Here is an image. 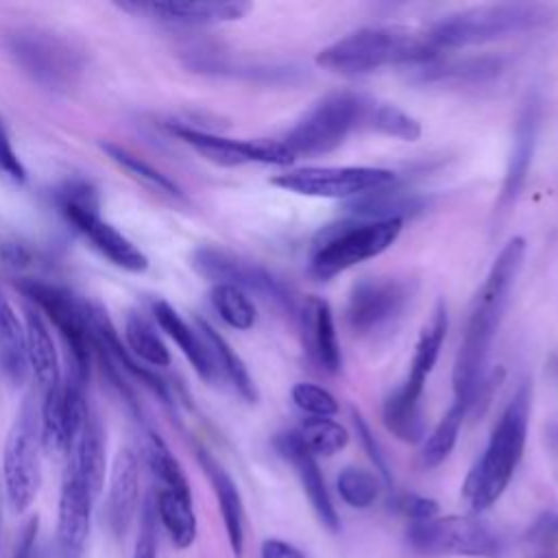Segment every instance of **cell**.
<instances>
[{"mask_svg": "<svg viewBox=\"0 0 558 558\" xmlns=\"http://www.w3.org/2000/svg\"><path fill=\"white\" fill-rule=\"evenodd\" d=\"M523 257L525 240L521 235L510 238L497 253L488 275L471 301L469 318L453 364V395L456 401L464 403L466 408L473 405L477 392L484 386L493 340L508 307L510 292L521 272Z\"/></svg>", "mask_w": 558, "mask_h": 558, "instance_id": "1", "label": "cell"}, {"mask_svg": "<svg viewBox=\"0 0 558 558\" xmlns=\"http://www.w3.org/2000/svg\"><path fill=\"white\" fill-rule=\"evenodd\" d=\"M440 52L432 46L425 31L403 26H368L353 31L329 44L316 54V63L325 70L357 76L386 65H427Z\"/></svg>", "mask_w": 558, "mask_h": 558, "instance_id": "2", "label": "cell"}, {"mask_svg": "<svg viewBox=\"0 0 558 558\" xmlns=\"http://www.w3.org/2000/svg\"><path fill=\"white\" fill-rule=\"evenodd\" d=\"M530 408L532 390L530 384L523 381L497 418L482 458L466 475L464 495L473 510L482 512L490 508L508 488L525 449Z\"/></svg>", "mask_w": 558, "mask_h": 558, "instance_id": "3", "label": "cell"}, {"mask_svg": "<svg viewBox=\"0 0 558 558\" xmlns=\"http://www.w3.org/2000/svg\"><path fill=\"white\" fill-rule=\"evenodd\" d=\"M551 22V9L536 2H501L458 11L434 22L425 35L442 50L466 48L536 31Z\"/></svg>", "mask_w": 558, "mask_h": 558, "instance_id": "4", "label": "cell"}, {"mask_svg": "<svg viewBox=\"0 0 558 558\" xmlns=\"http://www.w3.org/2000/svg\"><path fill=\"white\" fill-rule=\"evenodd\" d=\"M401 229V220L364 222L351 218L327 225L312 242L310 272L316 279L327 281L360 262L381 255L397 242Z\"/></svg>", "mask_w": 558, "mask_h": 558, "instance_id": "5", "label": "cell"}, {"mask_svg": "<svg viewBox=\"0 0 558 558\" xmlns=\"http://www.w3.org/2000/svg\"><path fill=\"white\" fill-rule=\"evenodd\" d=\"M371 102L355 92H333L316 102L283 137L294 157H318L336 150L347 135L366 122Z\"/></svg>", "mask_w": 558, "mask_h": 558, "instance_id": "6", "label": "cell"}, {"mask_svg": "<svg viewBox=\"0 0 558 558\" xmlns=\"http://www.w3.org/2000/svg\"><path fill=\"white\" fill-rule=\"evenodd\" d=\"M7 48L33 81L54 92L70 89L83 72L81 50L52 31L17 28L7 35Z\"/></svg>", "mask_w": 558, "mask_h": 558, "instance_id": "7", "label": "cell"}, {"mask_svg": "<svg viewBox=\"0 0 558 558\" xmlns=\"http://www.w3.org/2000/svg\"><path fill=\"white\" fill-rule=\"evenodd\" d=\"M190 264L201 277L209 279L214 283L235 286V288L244 290L246 294L253 292L259 299H264L266 303H272L277 310L286 312L288 316H296V312H299L292 290L268 268H264L251 259L233 255L225 248L201 246L192 253Z\"/></svg>", "mask_w": 558, "mask_h": 558, "instance_id": "8", "label": "cell"}, {"mask_svg": "<svg viewBox=\"0 0 558 558\" xmlns=\"http://www.w3.org/2000/svg\"><path fill=\"white\" fill-rule=\"evenodd\" d=\"M39 427L35 410L24 405L4 442L2 482L13 512H24L37 497L41 484Z\"/></svg>", "mask_w": 558, "mask_h": 558, "instance_id": "9", "label": "cell"}, {"mask_svg": "<svg viewBox=\"0 0 558 558\" xmlns=\"http://www.w3.org/2000/svg\"><path fill=\"white\" fill-rule=\"evenodd\" d=\"M395 183V172L371 166H310L277 174L272 185L316 198H355Z\"/></svg>", "mask_w": 558, "mask_h": 558, "instance_id": "10", "label": "cell"}, {"mask_svg": "<svg viewBox=\"0 0 558 558\" xmlns=\"http://www.w3.org/2000/svg\"><path fill=\"white\" fill-rule=\"evenodd\" d=\"M57 205L63 218L109 262L129 272H144L148 268V257L122 231L100 218L96 194L87 190H68L57 196Z\"/></svg>", "mask_w": 558, "mask_h": 558, "instance_id": "11", "label": "cell"}, {"mask_svg": "<svg viewBox=\"0 0 558 558\" xmlns=\"http://www.w3.org/2000/svg\"><path fill=\"white\" fill-rule=\"evenodd\" d=\"M405 541L421 556H495V534L473 517H436L410 523Z\"/></svg>", "mask_w": 558, "mask_h": 558, "instance_id": "12", "label": "cell"}, {"mask_svg": "<svg viewBox=\"0 0 558 558\" xmlns=\"http://www.w3.org/2000/svg\"><path fill=\"white\" fill-rule=\"evenodd\" d=\"M20 290L37 303L39 310L48 314V318L54 323V327L61 331L65 342L72 349L74 364H76V379H85L89 371V357L94 349V336L89 327V314H87V303L76 301L68 290L26 279L20 283Z\"/></svg>", "mask_w": 558, "mask_h": 558, "instance_id": "13", "label": "cell"}, {"mask_svg": "<svg viewBox=\"0 0 558 558\" xmlns=\"http://www.w3.org/2000/svg\"><path fill=\"white\" fill-rule=\"evenodd\" d=\"M410 294V286L395 277L357 281L344 307L349 329L355 336H375L388 329L403 314Z\"/></svg>", "mask_w": 558, "mask_h": 558, "instance_id": "14", "label": "cell"}, {"mask_svg": "<svg viewBox=\"0 0 558 558\" xmlns=\"http://www.w3.org/2000/svg\"><path fill=\"white\" fill-rule=\"evenodd\" d=\"M170 131L194 150H198L205 159L220 166H242V163H268V166H288L296 157L283 144V140H233L216 133H207L201 129H192L185 124H172Z\"/></svg>", "mask_w": 558, "mask_h": 558, "instance_id": "15", "label": "cell"}, {"mask_svg": "<svg viewBox=\"0 0 558 558\" xmlns=\"http://www.w3.org/2000/svg\"><path fill=\"white\" fill-rule=\"evenodd\" d=\"M96 499L89 486L65 466L57 517L59 558H83Z\"/></svg>", "mask_w": 558, "mask_h": 558, "instance_id": "16", "label": "cell"}, {"mask_svg": "<svg viewBox=\"0 0 558 558\" xmlns=\"http://www.w3.org/2000/svg\"><path fill=\"white\" fill-rule=\"evenodd\" d=\"M275 449L281 453V458H286L299 482H301V488L303 493L307 495V501L312 506V510L316 512L318 521L329 530V532H338L340 530V519H338V512L333 508V501L329 497V490H327V484H325V477L318 469V462H316V456H312L307 451V447L303 445L301 436L296 429H290V432H281L275 436Z\"/></svg>", "mask_w": 558, "mask_h": 558, "instance_id": "17", "label": "cell"}, {"mask_svg": "<svg viewBox=\"0 0 558 558\" xmlns=\"http://www.w3.org/2000/svg\"><path fill=\"white\" fill-rule=\"evenodd\" d=\"M299 323L303 331V344L310 360L325 373L336 375L342 368L340 342L333 325V314L323 296H305L299 310Z\"/></svg>", "mask_w": 558, "mask_h": 558, "instance_id": "18", "label": "cell"}, {"mask_svg": "<svg viewBox=\"0 0 558 558\" xmlns=\"http://www.w3.org/2000/svg\"><path fill=\"white\" fill-rule=\"evenodd\" d=\"M538 129H541V102L536 96H530L517 118L514 142H512V150H510V159L506 166V177L499 194L501 209H508L525 185V179L534 159Z\"/></svg>", "mask_w": 558, "mask_h": 558, "instance_id": "19", "label": "cell"}, {"mask_svg": "<svg viewBox=\"0 0 558 558\" xmlns=\"http://www.w3.org/2000/svg\"><path fill=\"white\" fill-rule=\"evenodd\" d=\"M140 506V464L137 456L131 449H120L116 453L111 473H109V490H107V525L113 536H124L137 514Z\"/></svg>", "mask_w": 558, "mask_h": 558, "instance_id": "20", "label": "cell"}, {"mask_svg": "<svg viewBox=\"0 0 558 558\" xmlns=\"http://www.w3.org/2000/svg\"><path fill=\"white\" fill-rule=\"evenodd\" d=\"M129 11L150 13L159 20L174 24H222L235 22L251 11L248 2L242 0H168V2H148V4H122Z\"/></svg>", "mask_w": 558, "mask_h": 558, "instance_id": "21", "label": "cell"}, {"mask_svg": "<svg viewBox=\"0 0 558 558\" xmlns=\"http://www.w3.org/2000/svg\"><path fill=\"white\" fill-rule=\"evenodd\" d=\"M392 185L373 190L347 201V211L355 220H364V222H388V220L403 222L405 216H416L425 207V198L418 192H408Z\"/></svg>", "mask_w": 558, "mask_h": 558, "instance_id": "22", "label": "cell"}, {"mask_svg": "<svg viewBox=\"0 0 558 558\" xmlns=\"http://www.w3.org/2000/svg\"><path fill=\"white\" fill-rule=\"evenodd\" d=\"M423 390L401 381L392 388L381 405V421L386 429L401 442L416 445L425 436V418L421 410Z\"/></svg>", "mask_w": 558, "mask_h": 558, "instance_id": "23", "label": "cell"}, {"mask_svg": "<svg viewBox=\"0 0 558 558\" xmlns=\"http://www.w3.org/2000/svg\"><path fill=\"white\" fill-rule=\"evenodd\" d=\"M153 316L157 320V325L174 340V344L183 351V355L187 357V362L192 364V368L196 371V375L205 381H214L218 377L214 362L209 357V351L201 338V333L190 327L181 314L168 303V301H153Z\"/></svg>", "mask_w": 558, "mask_h": 558, "instance_id": "24", "label": "cell"}, {"mask_svg": "<svg viewBox=\"0 0 558 558\" xmlns=\"http://www.w3.org/2000/svg\"><path fill=\"white\" fill-rule=\"evenodd\" d=\"M198 462L205 469V473L214 486L229 545H231L233 554L240 558L242 549H244V508H242L238 486L233 484L231 475L207 451H203V449L198 451Z\"/></svg>", "mask_w": 558, "mask_h": 558, "instance_id": "25", "label": "cell"}, {"mask_svg": "<svg viewBox=\"0 0 558 558\" xmlns=\"http://www.w3.org/2000/svg\"><path fill=\"white\" fill-rule=\"evenodd\" d=\"M196 331L201 333L209 357L214 362V368L218 375L227 377V381L235 388V392L246 401V403H255L259 399L257 386L246 368V364L242 362V357L233 351V347L203 318H196Z\"/></svg>", "mask_w": 558, "mask_h": 558, "instance_id": "26", "label": "cell"}, {"mask_svg": "<svg viewBox=\"0 0 558 558\" xmlns=\"http://www.w3.org/2000/svg\"><path fill=\"white\" fill-rule=\"evenodd\" d=\"M105 432L98 418L89 416L70 449L68 469L74 471L98 497L105 482Z\"/></svg>", "mask_w": 558, "mask_h": 558, "instance_id": "27", "label": "cell"}, {"mask_svg": "<svg viewBox=\"0 0 558 558\" xmlns=\"http://www.w3.org/2000/svg\"><path fill=\"white\" fill-rule=\"evenodd\" d=\"M24 331H26V357L28 366L33 368V375L37 384L48 392L54 388L59 379V355L50 336V329L41 314L35 310H26L24 316Z\"/></svg>", "mask_w": 558, "mask_h": 558, "instance_id": "28", "label": "cell"}, {"mask_svg": "<svg viewBox=\"0 0 558 558\" xmlns=\"http://www.w3.org/2000/svg\"><path fill=\"white\" fill-rule=\"evenodd\" d=\"M447 327H449L447 305H445V301H438L429 320L423 325L421 336L416 340L414 355L410 360V371L403 379L408 386L425 390V379L429 377V373L436 366V360L440 355V347H442L445 336H447Z\"/></svg>", "mask_w": 558, "mask_h": 558, "instance_id": "29", "label": "cell"}, {"mask_svg": "<svg viewBox=\"0 0 558 558\" xmlns=\"http://www.w3.org/2000/svg\"><path fill=\"white\" fill-rule=\"evenodd\" d=\"M153 506L172 545L179 549H187L196 541V514L192 506V493L159 488Z\"/></svg>", "mask_w": 558, "mask_h": 558, "instance_id": "30", "label": "cell"}, {"mask_svg": "<svg viewBox=\"0 0 558 558\" xmlns=\"http://www.w3.org/2000/svg\"><path fill=\"white\" fill-rule=\"evenodd\" d=\"M0 366L11 384H22L28 373L26 331L2 290H0Z\"/></svg>", "mask_w": 558, "mask_h": 558, "instance_id": "31", "label": "cell"}, {"mask_svg": "<svg viewBox=\"0 0 558 558\" xmlns=\"http://www.w3.org/2000/svg\"><path fill=\"white\" fill-rule=\"evenodd\" d=\"M466 412H469V408L464 403L453 401V405L442 414V418L438 421L434 432L423 442V449H421L423 466L434 469L449 458V453L456 447V440H458V434H460Z\"/></svg>", "mask_w": 558, "mask_h": 558, "instance_id": "32", "label": "cell"}, {"mask_svg": "<svg viewBox=\"0 0 558 558\" xmlns=\"http://www.w3.org/2000/svg\"><path fill=\"white\" fill-rule=\"evenodd\" d=\"M209 301L216 314L233 329L246 331L255 325V305L248 294L229 283H214L209 290Z\"/></svg>", "mask_w": 558, "mask_h": 558, "instance_id": "33", "label": "cell"}, {"mask_svg": "<svg viewBox=\"0 0 558 558\" xmlns=\"http://www.w3.org/2000/svg\"><path fill=\"white\" fill-rule=\"evenodd\" d=\"M146 464L155 480L159 482V488H170V490H181V493H192L187 477L179 464V460L172 456L163 438L155 432L146 434V447H144Z\"/></svg>", "mask_w": 558, "mask_h": 558, "instance_id": "34", "label": "cell"}, {"mask_svg": "<svg viewBox=\"0 0 558 558\" xmlns=\"http://www.w3.org/2000/svg\"><path fill=\"white\" fill-rule=\"evenodd\" d=\"M425 81H484L501 70V61L493 57L440 61V57L427 65H421Z\"/></svg>", "mask_w": 558, "mask_h": 558, "instance_id": "35", "label": "cell"}, {"mask_svg": "<svg viewBox=\"0 0 558 558\" xmlns=\"http://www.w3.org/2000/svg\"><path fill=\"white\" fill-rule=\"evenodd\" d=\"M124 338L133 355L144 360L150 366H168L170 351L155 331V327L140 314H131L124 325Z\"/></svg>", "mask_w": 558, "mask_h": 558, "instance_id": "36", "label": "cell"}, {"mask_svg": "<svg viewBox=\"0 0 558 558\" xmlns=\"http://www.w3.org/2000/svg\"><path fill=\"white\" fill-rule=\"evenodd\" d=\"M296 432L312 456H333L349 442V432L333 418L310 416Z\"/></svg>", "mask_w": 558, "mask_h": 558, "instance_id": "37", "label": "cell"}, {"mask_svg": "<svg viewBox=\"0 0 558 558\" xmlns=\"http://www.w3.org/2000/svg\"><path fill=\"white\" fill-rule=\"evenodd\" d=\"M102 150L120 166L124 168L133 179H137L140 183H144L146 187L150 190H157V192H163V194H170V196H181V190L179 185L168 177L163 174L161 170L153 168L150 163H146L142 157L133 155L131 150L118 146V144H102Z\"/></svg>", "mask_w": 558, "mask_h": 558, "instance_id": "38", "label": "cell"}, {"mask_svg": "<svg viewBox=\"0 0 558 558\" xmlns=\"http://www.w3.org/2000/svg\"><path fill=\"white\" fill-rule=\"evenodd\" d=\"M366 122H371V126L375 131L397 137V140H403V142H416L423 133L421 122L416 118H412L397 105H388V102L371 105Z\"/></svg>", "mask_w": 558, "mask_h": 558, "instance_id": "39", "label": "cell"}, {"mask_svg": "<svg viewBox=\"0 0 558 558\" xmlns=\"http://www.w3.org/2000/svg\"><path fill=\"white\" fill-rule=\"evenodd\" d=\"M336 488L342 497L344 504H349L351 508H368L379 493V482L377 477L360 466H344L338 473L336 480Z\"/></svg>", "mask_w": 558, "mask_h": 558, "instance_id": "40", "label": "cell"}, {"mask_svg": "<svg viewBox=\"0 0 558 558\" xmlns=\"http://www.w3.org/2000/svg\"><path fill=\"white\" fill-rule=\"evenodd\" d=\"M292 401L299 410L307 412L310 416L331 418L338 412L336 397L323 386L307 384V381H299L292 386Z\"/></svg>", "mask_w": 558, "mask_h": 558, "instance_id": "41", "label": "cell"}, {"mask_svg": "<svg viewBox=\"0 0 558 558\" xmlns=\"http://www.w3.org/2000/svg\"><path fill=\"white\" fill-rule=\"evenodd\" d=\"M133 558H157V514L150 499L142 506L140 534L135 541Z\"/></svg>", "mask_w": 558, "mask_h": 558, "instance_id": "42", "label": "cell"}, {"mask_svg": "<svg viewBox=\"0 0 558 558\" xmlns=\"http://www.w3.org/2000/svg\"><path fill=\"white\" fill-rule=\"evenodd\" d=\"M0 179L9 183H24L26 181V168L20 161L17 153L11 146L9 131L4 126V120L0 116Z\"/></svg>", "mask_w": 558, "mask_h": 558, "instance_id": "43", "label": "cell"}, {"mask_svg": "<svg viewBox=\"0 0 558 558\" xmlns=\"http://www.w3.org/2000/svg\"><path fill=\"white\" fill-rule=\"evenodd\" d=\"M397 512L412 519V523L416 521H429V519H436L438 517V504L429 497H423V495H401L395 504Z\"/></svg>", "mask_w": 558, "mask_h": 558, "instance_id": "44", "label": "cell"}, {"mask_svg": "<svg viewBox=\"0 0 558 558\" xmlns=\"http://www.w3.org/2000/svg\"><path fill=\"white\" fill-rule=\"evenodd\" d=\"M353 423H355V429H357L360 442H362V447L366 449L368 458L375 462V466H377V471L381 473L384 482H386V484H390V469H388L386 456L381 453V447H379V442L375 440V436H373V432H371L368 423H366V421L362 418V414H357V412H353Z\"/></svg>", "mask_w": 558, "mask_h": 558, "instance_id": "45", "label": "cell"}, {"mask_svg": "<svg viewBox=\"0 0 558 558\" xmlns=\"http://www.w3.org/2000/svg\"><path fill=\"white\" fill-rule=\"evenodd\" d=\"M527 541L541 549H551L558 543V512H543L530 527Z\"/></svg>", "mask_w": 558, "mask_h": 558, "instance_id": "46", "label": "cell"}, {"mask_svg": "<svg viewBox=\"0 0 558 558\" xmlns=\"http://www.w3.org/2000/svg\"><path fill=\"white\" fill-rule=\"evenodd\" d=\"M11 558H41L39 549V519L33 514L20 530Z\"/></svg>", "mask_w": 558, "mask_h": 558, "instance_id": "47", "label": "cell"}, {"mask_svg": "<svg viewBox=\"0 0 558 558\" xmlns=\"http://www.w3.org/2000/svg\"><path fill=\"white\" fill-rule=\"evenodd\" d=\"M262 558H305L294 545L279 541V538H266L262 543Z\"/></svg>", "mask_w": 558, "mask_h": 558, "instance_id": "48", "label": "cell"}, {"mask_svg": "<svg viewBox=\"0 0 558 558\" xmlns=\"http://www.w3.org/2000/svg\"><path fill=\"white\" fill-rule=\"evenodd\" d=\"M541 558H558L556 554H545V556H541Z\"/></svg>", "mask_w": 558, "mask_h": 558, "instance_id": "49", "label": "cell"}]
</instances>
